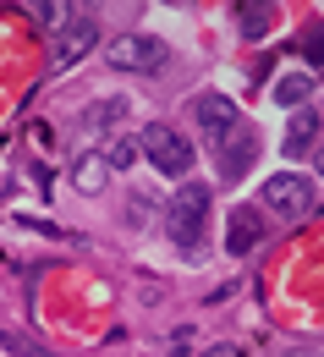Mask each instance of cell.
I'll list each match as a JSON object with an SVG mask.
<instances>
[{
  "instance_id": "52a82bcc",
  "label": "cell",
  "mask_w": 324,
  "mask_h": 357,
  "mask_svg": "<svg viewBox=\"0 0 324 357\" xmlns=\"http://www.w3.org/2000/svg\"><path fill=\"white\" fill-rule=\"evenodd\" d=\"M93 45H99V28H93L88 17H72V22L61 28V39H55V66H61V72H66V66H77Z\"/></svg>"
},
{
  "instance_id": "9c48e42d",
  "label": "cell",
  "mask_w": 324,
  "mask_h": 357,
  "mask_svg": "<svg viewBox=\"0 0 324 357\" xmlns=\"http://www.w3.org/2000/svg\"><path fill=\"white\" fill-rule=\"evenodd\" d=\"M319 127H324V116H319V110H308V105H302V110L291 116V127H286V137H280V149H286L291 160H302V154L314 149V137H319Z\"/></svg>"
},
{
  "instance_id": "ac0fdd59",
  "label": "cell",
  "mask_w": 324,
  "mask_h": 357,
  "mask_svg": "<svg viewBox=\"0 0 324 357\" xmlns=\"http://www.w3.org/2000/svg\"><path fill=\"white\" fill-rule=\"evenodd\" d=\"M198 357H247V352H242L236 341H215V347H203Z\"/></svg>"
},
{
  "instance_id": "3957f363",
  "label": "cell",
  "mask_w": 324,
  "mask_h": 357,
  "mask_svg": "<svg viewBox=\"0 0 324 357\" xmlns=\"http://www.w3.org/2000/svg\"><path fill=\"white\" fill-rule=\"evenodd\" d=\"M138 154H148V165L165 171V176H187V171H192V143H187L176 127H165V121H148V127H143Z\"/></svg>"
},
{
  "instance_id": "7c38bea8",
  "label": "cell",
  "mask_w": 324,
  "mask_h": 357,
  "mask_svg": "<svg viewBox=\"0 0 324 357\" xmlns=\"http://www.w3.org/2000/svg\"><path fill=\"white\" fill-rule=\"evenodd\" d=\"M0 347H6L11 357H55L45 341H33V335H22V330H11V324L0 330Z\"/></svg>"
},
{
  "instance_id": "30bf717a",
  "label": "cell",
  "mask_w": 324,
  "mask_h": 357,
  "mask_svg": "<svg viewBox=\"0 0 324 357\" xmlns=\"http://www.w3.org/2000/svg\"><path fill=\"white\" fill-rule=\"evenodd\" d=\"M72 181H77V192H105V181H110V160H105V154H83V160L72 165Z\"/></svg>"
},
{
  "instance_id": "5b68a950",
  "label": "cell",
  "mask_w": 324,
  "mask_h": 357,
  "mask_svg": "<svg viewBox=\"0 0 324 357\" xmlns=\"http://www.w3.org/2000/svg\"><path fill=\"white\" fill-rule=\"evenodd\" d=\"M198 127H203L209 143H226L236 132V99H226V93H198Z\"/></svg>"
},
{
  "instance_id": "8992f818",
  "label": "cell",
  "mask_w": 324,
  "mask_h": 357,
  "mask_svg": "<svg viewBox=\"0 0 324 357\" xmlns=\"http://www.w3.org/2000/svg\"><path fill=\"white\" fill-rule=\"evenodd\" d=\"M259 242H264V220H259V209H247V204L231 209V215H226V253H231V259H247Z\"/></svg>"
},
{
  "instance_id": "d6986e66",
  "label": "cell",
  "mask_w": 324,
  "mask_h": 357,
  "mask_svg": "<svg viewBox=\"0 0 324 357\" xmlns=\"http://www.w3.org/2000/svg\"><path fill=\"white\" fill-rule=\"evenodd\" d=\"M319 176H324V149H319Z\"/></svg>"
},
{
  "instance_id": "9a60e30c",
  "label": "cell",
  "mask_w": 324,
  "mask_h": 357,
  "mask_svg": "<svg viewBox=\"0 0 324 357\" xmlns=\"http://www.w3.org/2000/svg\"><path fill=\"white\" fill-rule=\"evenodd\" d=\"M121 110H127V105H121V99H110V105H99V110H88L83 121H88V127H110V121H121Z\"/></svg>"
},
{
  "instance_id": "e0dca14e",
  "label": "cell",
  "mask_w": 324,
  "mask_h": 357,
  "mask_svg": "<svg viewBox=\"0 0 324 357\" xmlns=\"http://www.w3.org/2000/svg\"><path fill=\"white\" fill-rule=\"evenodd\" d=\"M302 50H308V61H314V66H324V28H308Z\"/></svg>"
},
{
  "instance_id": "8fae6325",
  "label": "cell",
  "mask_w": 324,
  "mask_h": 357,
  "mask_svg": "<svg viewBox=\"0 0 324 357\" xmlns=\"http://www.w3.org/2000/svg\"><path fill=\"white\" fill-rule=\"evenodd\" d=\"M302 99H314V77H308V72H286V77L275 83V105L302 110Z\"/></svg>"
},
{
  "instance_id": "4fadbf2b",
  "label": "cell",
  "mask_w": 324,
  "mask_h": 357,
  "mask_svg": "<svg viewBox=\"0 0 324 357\" xmlns=\"http://www.w3.org/2000/svg\"><path fill=\"white\" fill-rule=\"evenodd\" d=\"M236 11H242V39H264L270 33V6L253 0V6H236Z\"/></svg>"
},
{
  "instance_id": "2e32d148",
  "label": "cell",
  "mask_w": 324,
  "mask_h": 357,
  "mask_svg": "<svg viewBox=\"0 0 324 357\" xmlns=\"http://www.w3.org/2000/svg\"><path fill=\"white\" fill-rule=\"evenodd\" d=\"M66 11H72V6H33V22H45V28H55V22H61V28H66V22H72V17H66Z\"/></svg>"
},
{
  "instance_id": "7a4b0ae2",
  "label": "cell",
  "mask_w": 324,
  "mask_h": 357,
  "mask_svg": "<svg viewBox=\"0 0 324 357\" xmlns=\"http://www.w3.org/2000/svg\"><path fill=\"white\" fill-rule=\"evenodd\" d=\"M259 198H264V209L280 215V220H308L314 215V204H319V192H314V181L297 176V171H275V176L259 187Z\"/></svg>"
},
{
  "instance_id": "6da1fadb",
  "label": "cell",
  "mask_w": 324,
  "mask_h": 357,
  "mask_svg": "<svg viewBox=\"0 0 324 357\" xmlns=\"http://www.w3.org/2000/svg\"><path fill=\"white\" fill-rule=\"evenodd\" d=\"M203 220H209V187L203 181H187L176 187L171 209H165V231L182 253H198V236H203Z\"/></svg>"
},
{
  "instance_id": "ba28073f",
  "label": "cell",
  "mask_w": 324,
  "mask_h": 357,
  "mask_svg": "<svg viewBox=\"0 0 324 357\" xmlns=\"http://www.w3.org/2000/svg\"><path fill=\"white\" fill-rule=\"evenodd\" d=\"M259 160V137L247 132V127H236L226 143H220V176L236 181V176H247V165Z\"/></svg>"
},
{
  "instance_id": "277c9868",
  "label": "cell",
  "mask_w": 324,
  "mask_h": 357,
  "mask_svg": "<svg viewBox=\"0 0 324 357\" xmlns=\"http://www.w3.org/2000/svg\"><path fill=\"white\" fill-rule=\"evenodd\" d=\"M165 55L171 50L160 45V39H148V33H121V39L105 45V61L116 72H165Z\"/></svg>"
},
{
  "instance_id": "5bb4252c",
  "label": "cell",
  "mask_w": 324,
  "mask_h": 357,
  "mask_svg": "<svg viewBox=\"0 0 324 357\" xmlns=\"http://www.w3.org/2000/svg\"><path fill=\"white\" fill-rule=\"evenodd\" d=\"M143 154H138V137H121L116 149H110V171H127V165H138Z\"/></svg>"
}]
</instances>
